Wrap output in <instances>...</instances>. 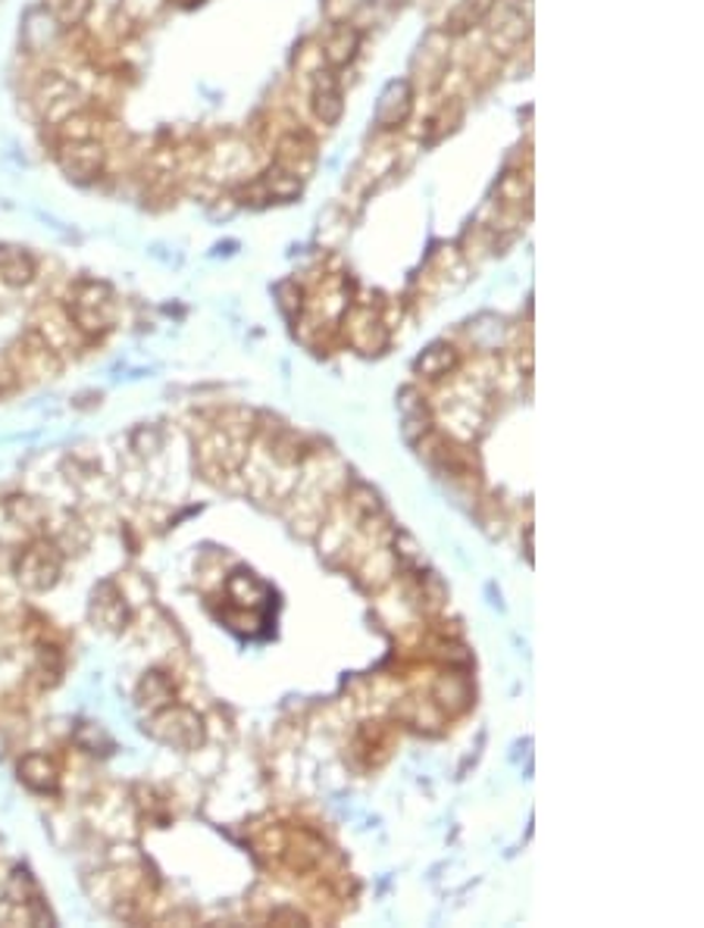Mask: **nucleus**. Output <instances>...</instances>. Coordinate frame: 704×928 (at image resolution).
<instances>
[{"instance_id": "nucleus-28", "label": "nucleus", "mask_w": 704, "mask_h": 928, "mask_svg": "<svg viewBox=\"0 0 704 928\" xmlns=\"http://www.w3.org/2000/svg\"><path fill=\"white\" fill-rule=\"evenodd\" d=\"M73 741L85 753H111L113 750V738L104 731L101 726H94V723H78V728L73 731Z\"/></svg>"}, {"instance_id": "nucleus-5", "label": "nucleus", "mask_w": 704, "mask_h": 928, "mask_svg": "<svg viewBox=\"0 0 704 928\" xmlns=\"http://www.w3.org/2000/svg\"><path fill=\"white\" fill-rule=\"evenodd\" d=\"M451 63H454V38L442 32V29H432L420 41L417 54L410 60V85L417 92H435Z\"/></svg>"}, {"instance_id": "nucleus-2", "label": "nucleus", "mask_w": 704, "mask_h": 928, "mask_svg": "<svg viewBox=\"0 0 704 928\" xmlns=\"http://www.w3.org/2000/svg\"><path fill=\"white\" fill-rule=\"evenodd\" d=\"M485 35L488 48L498 56H507L519 51L529 35H533V3L526 0H495L492 13L485 17Z\"/></svg>"}, {"instance_id": "nucleus-18", "label": "nucleus", "mask_w": 704, "mask_h": 928, "mask_svg": "<svg viewBox=\"0 0 704 928\" xmlns=\"http://www.w3.org/2000/svg\"><path fill=\"white\" fill-rule=\"evenodd\" d=\"M492 7H495V0H454V7L448 10L445 22L439 29L448 32L451 38L470 35L476 25L485 22V17L492 13Z\"/></svg>"}, {"instance_id": "nucleus-27", "label": "nucleus", "mask_w": 704, "mask_h": 928, "mask_svg": "<svg viewBox=\"0 0 704 928\" xmlns=\"http://www.w3.org/2000/svg\"><path fill=\"white\" fill-rule=\"evenodd\" d=\"M44 7L60 29H78L92 13V0H44Z\"/></svg>"}, {"instance_id": "nucleus-22", "label": "nucleus", "mask_w": 704, "mask_h": 928, "mask_svg": "<svg viewBox=\"0 0 704 928\" xmlns=\"http://www.w3.org/2000/svg\"><path fill=\"white\" fill-rule=\"evenodd\" d=\"M138 704L148 713H157L169 707V704H176V682L167 673H160V669H150L138 682Z\"/></svg>"}, {"instance_id": "nucleus-12", "label": "nucleus", "mask_w": 704, "mask_h": 928, "mask_svg": "<svg viewBox=\"0 0 704 928\" xmlns=\"http://www.w3.org/2000/svg\"><path fill=\"white\" fill-rule=\"evenodd\" d=\"M311 109L323 126H338L345 116V92L335 70H319L311 78Z\"/></svg>"}, {"instance_id": "nucleus-9", "label": "nucleus", "mask_w": 704, "mask_h": 928, "mask_svg": "<svg viewBox=\"0 0 704 928\" xmlns=\"http://www.w3.org/2000/svg\"><path fill=\"white\" fill-rule=\"evenodd\" d=\"M7 360L13 366L19 379L22 376H35V379H44V376H54L60 369V360H56V350L48 341L38 328H29L17 345L10 347Z\"/></svg>"}, {"instance_id": "nucleus-11", "label": "nucleus", "mask_w": 704, "mask_h": 928, "mask_svg": "<svg viewBox=\"0 0 704 928\" xmlns=\"http://www.w3.org/2000/svg\"><path fill=\"white\" fill-rule=\"evenodd\" d=\"M88 616H92L94 625H101V629H107V632H123L132 619L129 601H126V594L113 582H101L92 591Z\"/></svg>"}, {"instance_id": "nucleus-21", "label": "nucleus", "mask_w": 704, "mask_h": 928, "mask_svg": "<svg viewBox=\"0 0 704 928\" xmlns=\"http://www.w3.org/2000/svg\"><path fill=\"white\" fill-rule=\"evenodd\" d=\"M458 366H461L458 347L448 345V341H435V345H429L427 350L417 357L413 369H417V376H423V379H445Z\"/></svg>"}, {"instance_id": "nucleus-25", "label": "nucleus", "mask_w": 704, "mask_h": 928, "mask_svg": "<svg viewBox=\"0 0 704 928\" xmlns=\"http://www.w3.org/2000/svg\"><path fill=\"white\" fill-rule=\"evenodd\" d=\"M360 576H364V584L372 588V591H379L382 584H389L391 579L398 576V557H395V550H389V547H372L370 553L364 557V563H360Z\"/></svg>"}, {"instance_id": "nucleus-3", "label": "nucleus", "mask_w": 704, "mask_h": 928, "mask_svg": "<svg viewBox=\"0 0 704 928\" xmlns=\"http://www.w3.org/2000/svg\"><path fill=\"white\" fill-rule=\"evenodd\" d=\"M13 572L25 591H51L63 576V547L48 538H38L19 550Z\"/></svg>"}, {"instance_id": "nucleus-31", "label": "nucleus", "mask_w": 704, "mask_h": 928, "mask_svg": "<svg viewBox=\"0 0 704 928\" xmlns=\"http://www.w3.org/2000/svg\"><path fill=\"white\" fill-rule=\"evenodd\" d=\"M10 513H13V519L25 523V526H35V523L44 519V507L38 504L35 497H17V500L10 504Z\"/></svg>"}, {"instance_id": "nucleus-32", "label": "nucleus", "mask_w": 704, "mask_h": 928, "mask_svg": "<svg viewBox=\"0 0 704 928\" xmlns=\"http://www.w3.org/2000/svg\"><path fill=\"white\" fill-rule=\"evenodd\" d=\"M19 376L13 372V366H10V360L7 357H0V394L3 391H10V388H17Z\"/></svg>"}, {"instance_id": "nucleus-33", "label": "nucleus", "mask_w": 704, "mask_h": 928, "mask_svg": "<svg viewBox=\"0 0 704 928\" xmlns=\"http://www.w3.org/2000/svg\"><path fill=\"white\" fill-rule=\"evenodd\" d=\"M429 7H439V3H442V0H427Z\"/></svg>"}, {"instance_id": "nucleus-19", "label": "nucleus", "mask_w": 704, "mask_h": 928, "mask_svg": "<svg viewBox=\"0 0 704 928\" xmlns=\"http://www.w3.org/2000/svg\"><path fill=\"white\" fill-rule=\"evenodd\" d=\"M38 275V263L35 256L22 247H13V244H3L0 247V282L10 285V288H25L32 285Z\"/></svg>"}, {"instance_id": "nucleus-4", "label": "nucleus", "mask_w": 704, "mask_h": 928, "mask_svg": "<svg viewBox=\"0 0 704 928\" xmlns=\"http://www.w3.org/2000/svg\"><path fill=\"white\" fill-rule=\"evenodd\" d=\"M148 735L154 741L176 747V750H198L204 745V719L191 707L169 704L164 710L150 713Z\"/></svg>"}, {"instance_id": "nucleus-24", "label": "nucleus", "mask_w": 704, "mask_h": 928, "mask_svg": "<svg viewBox=\"0 0 704 928\" xmlns=\"http://www.w3.org/2000/svg\"><path fill=\"white\" fill-rule=\"evenodd\" d=\"M260 184L266 191V201L270 203H292L301 198L304 191V179H297L292 172H285L282 166H270L266 172H260Z\"/></svg>"}, {"instance_id": "nucleus-13", "label": "nucleus", "mask_w": 704, "mask_h": 928, "mask_svg": "<svg viewBox=\"0 0 704 928\" xmlns=\"http://www.w3.org/2000/svg\"><path fill=\"white\" fill-rule=\"evenodd\" d=\"M3 894H7V900L13 904V907H19L22 910V916L29 919V922H35V926H41V922H51V913H48V907H44V897H41V888H38L35 875L29 873V869H13V875L7 878V888H3Z\"/></svg>"}, {"instance_id": "nucleus-1", "label": "nucleus", "mask_w": 704, "mask_h": 928, "mask_svg": "<svg viewBox=\"0 0 704 928\" xmlns=\"http://www.w3.org/2000/svg\"><path fill=\"white\" fill-rule=\"evenodd\" d=\"M66 316L78 331V338L85 341H101L107 338L116 326V294L107 282H94L85 278L78 282L70 294Z\"/></svg>"}, {"instance_id": "nucleus-26", "label": "nucleus", "mask_w": 704, "mask_h": 928, "mask_svg": "<svg viewBox=\"0 0 704 928\" xmlns=\"http://www.w3.org/2000/svg\"><path fill=\"white\" fill-rule=\"evenodd\" d=\"M225 591H229V598L235 601V607H241V610H260V603L266 601V584L260 582L254 572H235L229 582H225Z\"/></svg>"}, {"instance_id": "nucleus-34", "label": "nucleus", "mask_w": 704, "mask_h": 928, "mask_svg": "<svg viewBox=\"0 0 704 928\" xmlns=\"http://www.w3.org/2000/svg\"><path fill=\"white\" fill-rule=\"evenodd\" d=\"M179 3H201V0H179Z\"/></svg>"}, {"instance_id": "nucleus-6", "label": "nucleus", "mask_w": 704, "mask_h": 928, "mask_svg": "<svg viewBox=\"0 0 704 928\" xmlns=\"http://www.w3.org/2000/svg\"><path fill=\"white\" fill-rule=\"evenodd\" d=\"M56 166L75 184H94L111 166L107 141H63L56 145Z\"/></svg>"}, {"instance_id": "nucleus-17", "label": "nucleus", "mask_w": 704, "mask_h": 928, "mask_svg": "<svg viewBox=\"0 0 704 928\" xmlns=\"http://www.w3.org/2000/svg\"><path fill=\"white\" fill-rule=\"evenodd\" d=\"M19 782L25 784L29 791H35V794H56V788H60V769H56V763L48 753L32 750V753H25V757L19 760Z\"/></svg>"}, {"instance_id": "nucleus-10", "label": "nucleus", "mask_w": 704, "mask_h": 928, "mask_svg": "<svg viewBox=\"0 0 704 928\" xmlns=\"http://www.w3.org/2000/svg\"><path fill=\"white\" fill-rule=\"evenodd\" d=\"M413 109H417V88L410 85V78H391L379 92L372 123L379 131H401L410 123Z\"/></svg>"}, {"instance_id": "nucleus-15", "label": "nucleus", "mask_w": 704, "mask_h": 928, "mask_svg": "<svg viewBox=\"0 0 704 928\" xmlns=\"http://www.w3.org/2000/svg\"><path fill=\"white\" fill-rule=\"evenodd\" d=\"M54 131L56 145H63V141H107L111 123H107L104 113H94L92 107H82L75 109V113H70L63 123H56Z\"/></svg>"}, {"instance_id": "nucleus-14", "label": "nucleus", "mask_w": 704, "mask_h": 928, "mask_svg": "<svg viewBox=\"0 0 704 928\" xmlns=\"http://www.w3.org/2000/svg\"><path fill=\"white\" fill-rule=\"evenodd\" d=\"M360 41H364V35H360V29L354 22H335L333 29L326 32V38L319 41L326 70L338 73V70L351 66L357 54H360Z\"/></svg>"}, {"instance_id": "nucleus-8", "label": "nucleus", "mask_w": 704, "mask_h": 928, "mask_svg": "<svg viewBox=\"0 0 704 928\" xmlns=\"http://www.w3.org/2000/svg\"><path fill=\"white\" fill-rule=\"evenodd\" d=\"M273 164L282 166L285 172H292L297 179H311L316 164H319V147H316L314 135L307 128H288L276 138L273 147Z\"/></svg>"}, {"instance_id": "nucleus-29", "label": "nucleus", "mask_w": 704, "mask_h": 928, "mask_svg": "<svg viewBox=\"0 0 704 928\" xmlns=\"http://www.w3.org/2000/svg\"><path fill=\"white\" fill-rule=\"evenodd\" d=\"M292 66H295L297 75H307V78H314L319 70H326V63H323V51H319V41H304L301 48H295V60H292Z\"/></svg>"}, {"instance_id": "nucleus-20", "label": "nucleus", "mask_w": 704, "mask_h": 928, "mask_svg": "<svg viewBox=\"0 0 704 928\" xmlns=\"http://www.w3.org/2000/svg\"><path fill=\"white\" fill-rule=\"evenodd\" d=\"M432 700L445 713H464L473 704V685L461 673H445L432 685Z\"/></svg>"}, {"instance_id": "nucleus-30", "label": "nucleus", "mask_w": 704, "mask_h": 928, "mask_svg": "<svg viewBox=\"0 0 704 928\" xmlns=\"http://www.w3.org/2000/svg\"><path fill=\"white\" fill-rule=\"evenodd\" d=\"M276 297H279V307H282V313L288 316V319H297L301 313H304V307H307V294H304V288L297 285L295 278L292 282H282L276 288Z\"/></svg>"}, {"instance_id": "nucleus-23", "label": "nucleus", "mask_w": 704, "mask_h": 928, "mask_svg": "<svg viewBox=\"0 0 704 928\" xmlns=\"http://www.w3.org/2000/svg\"><path fill=\"white\" fill-rule=\"evenodd\" d=\"M461 123H464V101L461 97H442V104L423 123V138H427L429 145H435L445 135H451Z\"/></svg>"}, {"instance_id": "nucleus-16", "label": "nucleus", "mask_w": 704, "mask_h": 928, "mask_svg": "<svg viewBox=\"0 0 704 928\" xmlns=\"http://www.w3.org/2000/svg\"><path fill=\"white\" fill-rule=\"evenodd\" d=\"M492 203L504 207V210L529 213V203H533V166L507 169L498 179V184H495V201Z\"/></svg>"}, {"instance_id": "nucleus-7", "label": "nucleus", "mask_w": 704, "mask_h": 928, "mask_svg": "<svg viewBox=\"0 0 704 928\" xmlns=\"http://www.w3.org/2000/svg\"><path fill=\"white\" fill-rule=\"evenodd\" d=\"M342 331H345V341L357 350V354H382L386 345H389V326L382 319L379 309H372L370 304H351V307L342 313Z\"/></svg>"}]
</instances>
